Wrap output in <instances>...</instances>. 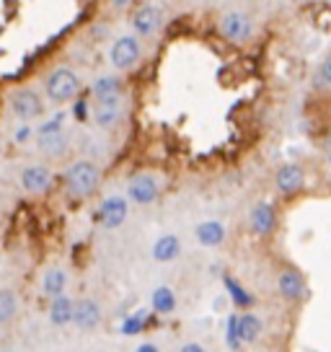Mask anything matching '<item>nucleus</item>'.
<instances>
[{
  "label": "nucleus",
  "instance_id": "1",
  "mask_svg": "<svg viewBox=\"0 0 331 352\" xmlns=\"http://www.w3.org/2000/svg\"><path fill=\"white\" fill-rule=\"evenodd\" d=\"M101 184V168L99 164H93L89 158H80L76 164L67 166L65 171V192L67 197L83 199L91 197Z\"/></svg>",
  "mask_w": 331,
  "mask_h": 352
},
{
  "label": "nucleus",
  "instance_id": "2",
  "mask_svg": "<svg viewBox=\"0 0 331 352\" xmlns=\"http://www.w3.org/2000/svg\"><path fill=\"white\" fill-rule=\"evenodd\" d=\"M45 94L52 104H67L80 94V78L73 67L57 65L52 73L45 78Z\"/></svg>",
  "mask_w": 331,
  "mask_h": 352
},
{
  "label": "nucleus",
  "instance_id": "3",
  "mask_svg": "<svg viewBox=\"0 0 331 352\" xmlns=\"http://www.w3.org/2000/svg\"><path fill=\"white\" fill-rule=\"evenodd\" d=\"M143 57V44L135 34H122L109 47V63L114 70H133Z\"/></svg>",
  "mask_w": 331,
  "mask_h": 352
},
{
  "label": "nucleus",
  "instance_id": "4",
  "mask_svg": "<svg viewBox=\"0 0 331 352\" xmlns=\"http://www.w3.org/2000/svg\"><path fill=\"white\" fill-rule=\"evenodd\" d=\"M8 109H11L16 120L32 122L45 114V101H42V96L34 88H19V91H13L11 99H8Z\"/></svg>",
  "mask_w": 331,
  "mask_h": 352
},
{
  "label": "nucleus",
  "instance_id": "5",
  "mask_svg": "<svg viewBox=\"0 0 331 352\" xmlns=\"http://www.w3.org/2000/svg\"><path fill=\"white\" fill-rule=\"evenodd\" d=\"M220 34L231 44H246L254 36V21L243 11H228L220 19Z\"/></svg>",
  "mask_w": 331,
  "mask_h": 352
},
{
  "label": "nucleus",
  "instance_id": "6",
  "mask_svg": "<svg viewBox=\"0 0 331 352\" xmlns=\"http://www.w3.org/2000/svg\"><path fill=\"white\" fill-rule=\"evenodd\" d=\"M122 96H124V80L119 76H101L91 86V99L96 101V107L122 104Z\"/></svg>",
  "mask_w": 331,
  "mask_h": 352
},
{
  "label": "nucleus",
  "instance_id": "7",
  "mask_svg": "<svg viewBox=\"0 0 331 352\" xmlns=\"http://www.w3.org/2000/svg\"><path fill=\"white\" fill-rule=\"evenodd\" d=\"M277 290L285 300H303L308 296V285H306V275L298 267H282L277 272Z\"/></svg>",
  "mask_w": 331,
  "mask_h": 352
},
{
  "label": "nucleus",
  "instance_id": "8",
  "mask_svg": "<svg viewBox=\"0 0 331 352\" xmlns=\"http://www.w3.org/2000/svg\"><path fill=\"white\" fill-rule=\"evenodd\" d=\"M161 195V184H158V179L150 174H135L130 176V182H127V199L135 202V205H150L155 202Z\"/></svg>",
  "mask_w": 331,
  "mask_h": 352
},
{
  "label": "nucleus",
  "instance_id": "9",
  "mask_svg": "<svg viewBox=\"0 0 331 352\" xmlns=\"http://www.w3.org/2000/svg\"><path fill=\"white\" fill-rule=\"evenodd\" d=\"M104 321V314H101V306L93 300V298H80L73 303V327H78L80 331H93L101 327Z\"/></svg>",
  "mask_w": 331,
  "mask_h": 352
},
{
  "label": "nucleus",
  "instance_id": "10",
  "mask_svg": "<svg viewBox=\"0 0 331 352\" xmlns=\"http://www.w3.org/2000/svg\"><path fill=\"white\" fill-rule=\"evenodd\" d=\"M275 184L282 195H287V197L298 195V192H303V187H306V168L300 164H282L275 174Z\"/></svg>",
  "mask_w": 331,
  "mask_h": 352
},
{
  "label": "nucleus",
  "instance_id": "11",
  "mask_svg": "<svg viewBox=\"0 0 331 352\" xmlns=\"http://www.w3.org/2000/svg\"><path fill=\"white\" fill-rule=\"evenodd\" d=\"M161 26H163V11L158 6L145 3L133 13V29L137 36H153L161 32Z\"/></svg>",
  "mask_w": 331,
  "mask_h": 352
},
{
  "label": "nucleus",
  "instance_id": "12",
  "mask_svg": "<svg viewBox=\"0 0 331 352\" xmlns=\"http://www.w3.org/2000/svg\"><path fill=\"white\" fill-rule=\"evenodd\" d=\"M127 212H130L127 199L122 197V195H111V197H106L104 202H101V208H99L101 226L109 228V231H114V228H119L122 223L127 220Z\"/></svg>",
  "mask_w": 331,
  "mask_h": 352
},
{
  "label": "nucleus",
  "instance_id": "13",
  "mask_svg": "<svg viewBox=\"0 0 331 352\" xmlns=\"http://www.w3.org/2000/svg\"><path fill=\"white\" fill-rule=\"evenodd\" d=\"M21 187L29 195H42L52 187V171L42 164H32L21 171Z\"/></svg>",
  "mask_w": 331,
  "mask_h": 352
},
{
  "label": "nucleus",
  "instance_id": "14",
  "mask_svg": "<svg viewBox=\"0 0 331 352\" xmlns=\"http://www.w3.org/2000/svg\"><path fill=\"white\" fill-rule=\"evenodd\" d=\"M67 148H70V138H67L65 130L36 135V151L45 158H62L67 153Z\"/></svg>",
  "mask_w": 331,
  "mask_h": 352
},
{
  "label": "nucleus",
  "instance_id": "15",
  "mask_svg": "<svg viewBox=\"0 0 331 352\" xmlns=\"http://www.w3.org/2000/svg\"><path fill=\"white\" fill-rule=\"evenodd\" d=\"M249 226L256 236H269L277 226V212L269 202H256L251 208V215H249Z\"/></svg>",
  "mask_w": 331,
  "mask_h": 352
},
{
  "label": "nucleus",
  "instance_id": "16",
  "mask_svg": "<svg viewBox=\"0 0 331 352\" xmlns=\"http://www.w3.org/2000/svg\"><path fill=\"white\" fill-rule=\"evenodd\" d=\"M155 262H174L181 256V241H179L176 233H161L153 241V249H150Z\"/></svg>",
  "mask_w": 331,
  "mask_h": 352
},
{
  "label": "nucleus",
  "instance_id": "17",
  "mask_svg": "<svg viewBox=\"0 0 331 352\" xmlns=\"http://www.w3.org/2000/svg\"><path fill=\"white\" fill-rule=\"evenodd\" d=\"M194 233H197V241L202 246H207V249L222 246V241H225V226L218 223V220H202L194 228Z\"/></svg>",
  "mask_w": 331,
  "mask_h": 352
},
{
  "label": "nucleus",
  "instance_id": "18",
  "mask_svg": "<svg viewBox=\"0 0 331 352\" xmlns=\"http://www.w3.org/2000/svg\"><path fill=\"white\" fill-rule=\"evenodd\" d=\"M91 117L99 124L101 130H114L119 127L122 120H124V107L122 104H114V107H96L91 109Z\"/></svg>",
  "mask_w": 331,
  "mask_h": 352
},
{
  "label": "nucleus",
  "instance_id": "19",
  "mask_svg": "<svg viewBox=\"0 0 331 352\" xmlns=\"http://www.w3.org/2000/svg\"><path fill=\"white\" fill-rule=\"evenodd\" d=\"M73 298L70 296H57L52 298V303H49V324L52 327H65L73 321Z\"/></svg>",
  "mask_w": 331,
  "mask_h": 352
},
{
  "label": "nucleus",
  "instance_id": "20",
  "mask_svg": "<svg viewBox=\"0 0 331 352\" xmlns=\"http://www.w3.org/2000/svg\"><path fill=\"white\" fill-rule=\"evenodd\" d=\"M150 306H153V311L158 316H168V314L176 311V293L168 285L155 287L153 296H150Z\"/></svg>",
  "mask_w": 331,
  "mask_h": 352
},
{
  "label": "nucleus",
  "instance_id": "21",
  "mask_svg": "<svg viewBox=\"0 0 331 352\" xmlns=\"http://www.w3.org/2000/svg\"><path fill=\"white\" fill-rule=\"evenodd\" d=\"M222 285H225V290H228V296H231V300L236 303V308H243V311H249V308L256 306V298L246 290V287L238 283V280H233L231 275L222 277Z\"/></svg>",
  "mask_w": 331,
  "mask_h": 352
},
{
  "label": "nucleus",
  "instance_id": "22",
  "mask_svg": "<svg viewBox=\"0 0 331 352\" xmlns=\"http://www.w3.org/2000/svg\"><path fill=\"white\" fill-rule=\"evenodd\" d=\"M262 334V319L246 311V314H238V337H241V344H251V342L259 340Z\"/></svg>",
  "mask_w": 331,
  "mask_h": 352
},
{
  "label": "nucleus",
  "instance_id": "23",
  "mask_svg": "<svg viewBox=\"0 0 331 352\" xmlns=\"http://www.w3.org/2000/svg\"><path fill=\"white\" fill-rule=\"evenodd\" d=\"M65 287H67V275L62 270H49L45 275V280H42V290L49 298L65 296Z\"/></svg>",
  "mask_w": 331,
  "mask_h": 352
},
{
  "label": "nucleus",
  "instance_id": "24",
  "mask_svg": "<svg viewBox=\"0 0 331 352\" xmlns=\"http://www.w3.org/2000/svg\"><path fill=\"white\" fill-rule=\"evenodd\" d=\"M19 314V298L8 287H0V324L13 321V316Z\"/></svg>",
  "mask_w": 331,
  "mask_h": 352
},
{
  "label": "nucleus",
  "instance_id": "25",
  "mask_svg": "<svg viewBox=\"0 0 331 352\" xmlns=\"http://www.w3.org/2000/svg\"><path fill=\"white\" fill-rule=\"evenodd\" d=\"M145 329V314H133V316H127V319L122 321V334H127V337H135V334H140Z\"/></svg>",
  "mask_w": 331,
  "mask_h": 352
},
{
  "label": "nucleus",
  "instance_id": "26",
  "mask_svg": "<svg viewBox=\"0 0 331 352\" xmlns=\"http://www.w3.org/2000/svg\"><path fill=\"white\" fill-rule=\"evenodd\" d=\"M316 86L331 88V52L321 60L319 70H316Z\"/></svg>",
  "mask_w": 331,
  "mask_h": 352
},
{
  "label": "nucleus",
  "instance_id": "27",
  "mask_svg": "<svg viewBox=\"0 0 331 352\" xmlns=\"http://www.w3.org/2000/svg\"><path fill=\"white\" fill-rule=\"evenodd\" d=\"M225 340H228V347H231V350H238V347H241V337H238V316H231V319H228Z\"/></svg>",
  "mask_w": 331,
  "mask_h": 352
},
{
  "label": "nucleus",
  "instance_id": "28",
  "mask_svg": "<svg viewBox=\"0 0 331 352\" xmlns=\"http://www.w3.org/2000/svg\"><path fill=\"white\" fill-rule=\"evenodd\" d=\"M57 130H65V127H62V114H57L55 120L45 122V124L36 130V135H45V132H57Z\"/></svg>",
  "mask_w": 331,
  "mask_h": 352
},
{
  "label": "nucleus",
  "instance_id": "29",
  "mask_svg": "<svg viewBox=\"0 0 331 352\" xmlns=\"http://www.w3.org/2000/svg\"><path fill=\"white\" fill-rule=\"evenodd\" d=\"M179 352H207V350H205L199 342H187V344H184V347H181Z\"/></svg>",
  "mask_w": 331,
  "mask_h": 352
},
{
  "label": "nucleus",
  "instance_id": "30",
  "mask_svg": "<svg viewBox=\"0 0 331 352\" xmlns=\"http://www.w3.org/2000/svg\"><path fill=\"white\" fill-rule=\"evenodd\" d=\"M89 111H86V101H78L76 104V120H86Z\"/></svg>",
  "mask_w": 331,
  "mask_h": 352
},
{
  "label": "nucleus",
  "instance_id": "31",
  "mask_svg": "<svg viewBox=\"0 0 331 352\" xmlns=\"http://www.w3.org/2000/svg\"><path fill=\"white\" fill-rule=\"evenodd\" d=\"M29 135H32V127H26V124H23L21 130L16 132V140H19V143H23V140H29Z\"/></svg>",
  "mask_w": 331,
  "mask_h": 352
},
{
  "label": "nucleus",
  "instance_id": "32",
  "mask_svg": "<svg viewBox=\"0 0 331 352\" xmlns=\"http://www.w3.org/2000/svg\"><path fill=\"white\" fill-rule=\"evenodd\" d=\"M135 352H161V350L155 347L153 342H145V344H140V347H137V350H135Z\"/></svg>",
  "mask_w": 331,
  "mask_h": 352
},
{
  "label": "nucleus",
  "instance_id": "33",
  "mask_svg": "<svg viewBox=\"0 0 331 352\" xmlns=\"http://www.w3.org/2000/svg\"><path fill=\"white\" fill-rule=\"evenodd\" d=\"M269 352H282V350H269Z\"/></svg>",
  "mask_w": 331,
  "mask_h": 352
}]
</instances>
